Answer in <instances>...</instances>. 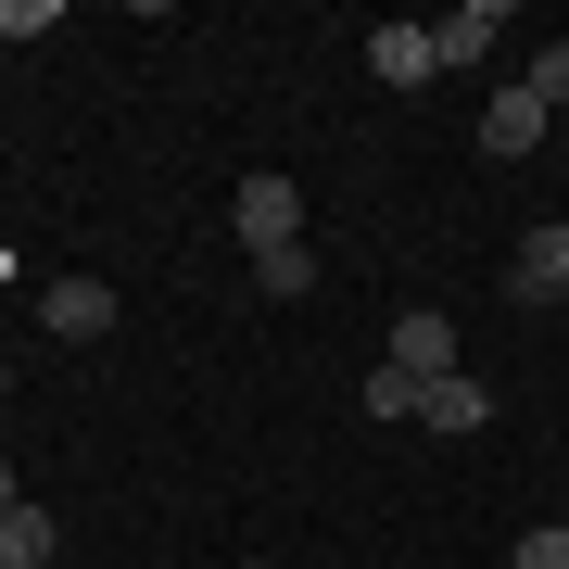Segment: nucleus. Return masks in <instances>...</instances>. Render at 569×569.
I'll return each instance as SVG.
<instances>
[{
  "mask_svg": "<svg viewBox=\"0 0 569 569\" xmlns=\"http://www.w3.org/2000/svg\"><path fill=\"white\" fill-rule=\"evenodd\" d=\"M228 228H241L253 253H279V241H305V190H291L279 164H253V178L228 190Z\"/></svg>",
  "mask_w": 569,
  "mask_h": 569,
  "instance_id": "f257e3e1",
  "label": "nucleus"
},
{
  "mask_svg": "<svg viewBox=\"0 0 569 569\" xmlns=\"http://www.w3.org/2000/svg\"><path fill=\"white\" fill-rule=\"evenodd\" d=\"M481 152H493V164H531V152H557V114H545V102H531V89L507 77V89L481 102Z\"/></svg>",
  "mask_w": 569,
  "mask_h": 569,
  "instance_id": "f03ea898",
  "label": "nucleus"
},
{
  "mask_svg": "<svg viewBox=\"0 0 569 569\" xmlns=\"http://www.w3.org/2000/svg\"><path fill=\"white\" fill-rule=\"evenodd\" d=\"M380 367H406L418 392L456 380V317H443V305H406V317H392V342H380Z\"/></svg>",
  "mask_w": 569,
  "mask_h": 569,
  "instance_id": "7ed1b4c3",
  "label": "nucleus"
},
{
  "mask_svg": "<svg viewBox=\"0 0 569 569\" xmlns=\"http://www.w3.org/2000/svg\"><path fill=\"white\" fill-rule=\"evenodd\" d=\"M39 329H51V342H114V291L102 279H51L39 291Z\"/></svg>",
  "mask_w": 569,
  "mask_h": 569,
  "instance_id": "20e7f679",
  "label": "nucleus"
},
{
  "mask_svg": "<svg viewBox=\"0 0 569 569\" xmlns=\"http://www.w3.org/2000/svg\"><path fill=\"white\" fill-rule=\"evenodd\" d=\"M507 26H519V13H507V0H456V13H443V26H430V51H443V77H468V63H481L493 39H507Z\"/></svg>",
  "mask_w": 569,
  "mask_h": 569,
  "instance_id": "39448f33",
  "label": "nucleus"
},
{
  "mask_svg": "<svg viewBox=\"0 0 569 569\" xmlns=\"http://www.w3.org/2000/svg\"><path fill=\"white\" fill-rule=\"evenodd\" d=\"M367 77H380V89H430V77H443L430 26H367Z\"/></svg>",
  "mask_w": 569,
  "mask_h": 569,
  "instance_id": "423d86ee",
  "label": "nucleus"
},
{
  "mask_svg": "<svg viewBox=\"0 0 569 569\" xmlns=\"http://www.w3.org/2000/svg\"><path fill=\"white\" fill-rule=\"evenodd\" d=\"M507 291H519V305H557V291H569V216L531 228V241L507 253Z\"/></svg>",
  "mask_w": 569,
  "mask_h": 569,
  "instance_id": "0eeeda50",
  "label": "nucleus"
},
{
  "mask_svg": "<svg viewBox=\"0 0 569 569\" xmlns=\"http://www.w3.org/2000/svg\"><path fill=\"white\" fill-rule=\"evenodd\" d=\"M481 418H493V392L468 380V367H456V380H430V392H418V430H481Z\"/></svg>",
  "mask_w": 569,
  "mask_h": 569,
  "instance_id": "6e6552de",
  "label": "nucleus"
},
{
  "mask_svg": "<svg viewBox=\"0 0 569 569\" xmlns=\"http://www.w3.org/2000/svg\"><path fill=\"white\" fill-rule=\"evenodd\" d=\"M253 279H266V305H305V291H317V253L279 241V253H253Z\"/></svg>",
  "mask_w": 569,
  "mask_h": 569,
  "instance_id": "1a4fd4ad",
  "label": "nucleus"
},
{
  "mask_svg": "<svg viewBox=\"0 0 569 569\" xmlns=\"http://www.w3.org/2000/svg\"><path fill=\"white\" fill-rule=\"evenodd\" d=\"M51 557V507H0V569H39Z\"/></svg>",
  "mask_w": 569,
  "mask_h": 569,
  "instance_id": "9d476101",
  "label": "nucleus"
},
{
  "mask_svg": "<svg viewBox=\"0 0 569 569\" xmlns=\"http://www.w3.org/2000/svg\"><path fill=\"white\" fill-rule=\"evenodd\" d=\"M519 89H531L545 114H569V39H557V51H531V63H519Z\"/></svg>",
  "mask_w": 569,
  "mask_h": 569,
  "instance_id": "9b49d317",
  "label": "nucleus"
},
{
  "mask_svg": "<svg viewBox=\"0 0 569 569\" xmlns=\"http://www.w3.org/2000/svg\"><path fill=\"white\" fill-rule=\"evenodd\" d=\"M367 418H418V380H406V367H367Z\"/></svg>",
  "mask_w": 569,
  "mask_h": 569,
  "instance_id": "f8f14e48",
  "label": "nucleus"
},
{
  "mask_svg": "<svg viewBox=\"0 0 569 569\" xmlns=\"http://www.w3.org/2000/svg\"><path fill=\"white\" fill-rule=\"evenodd\" d=\"M507 569H569V519H545V531H519V557Z\"/></svg>",
  "mask_w": 569,
  "mask_h": 569,
  "instance_id": "ddd939ff",
  "label": "nucleus"
},
{
  "mask_svg": "<svg viewBox=\"0 0 569 569\" xmlns=\"http://www.w3.org/2000/svg\"><path fill=\"white\" fill-rule=\"evenodd\" d=\"M0 39H51V0H0Z\"/></svg>",
  "mask_w": 569,
  "mask_h": 569,
  "instance_id": "4468645a",
  "label": "nucleus"
},
{
  "mask_svg": "<svg viewBox=\"0 0 569 569\" xmlns=\"http://www.w3.org/2000/svg\"><path fill=\"white\" fill-rule=\"evenodd\" d=\"M0 507H26V481H13V456H0Z\"/></svg>",
  "mask_w": 569,
  "mask_h": 569,
  "instance_id": "2eb2a0df",
  "label": "nucleus"
},
{
  "mask_svg": "<svg viewBox=\"0 0 569 569\" xmlns=\"http://www.w3.org/2000/svg\"><path fill=\"white\" fill-rule=\"evenodd\" d=\"M0 406H13V367H0Z\"/></svg>",
  "mask_w": 569,
  "mask_h": 569,
  "instance_id": "dca6fc26",
  "label": "nucleus"
},
{
  "mask_svg": "<svg viewBox=\"0 0 569 569\" xmlns=\"http://www.w3.org/2000/svg\"><path fill=\"white\" fill-rule=\"evenodd\" d=\"M557 152H569V114H557Z\"/></svg>",
  "mask_w": 569,
  "mask_h": 569,
  "instance_id": "f3484780",
  "label": "nucleus"
},
{
  "mask_svg": "<svg viewBox=\"0 0 569 569\" xmlns=\"http://www.w3.org/2000/svg\"><path fill=\"white\" fill-rule=\"evenodd\" d=\"M557 317H569V291H557Z\"/></svg>",
  "mask_w": 569,
  "mask_h": 569,
  "instance_id": "a211bd4d",
  "label": "nucleus"
},
{
  "mask_svg": "<svg viewBox=\"0 0 569 569\" xmlns=\"http://www.w3.org/2000/svg\"><path fill=\"white\" fill-rule=\"evenodd\" d=\"M241 569H266V557H241Z\"/></svg>",
  "mask_w": 569,
  "mask_h": 569,
  "instance_id": "6ab92c4d",
  "label": "nucleus"
}]
</instances>
